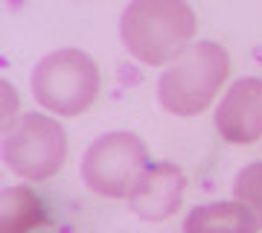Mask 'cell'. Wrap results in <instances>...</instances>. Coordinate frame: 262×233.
<instances>
[{
    "label": "cell",
    "mask_w": 262,
    "mask_h": 233,
    "mask_svg": "<svg viewBox=\"0 0 262 233\" xmlns=\"http://www.w3.org/2000/svg\"><path fill=\"white\" fill-rule=\"evenodd\" d=\"M198 29L187 0H128L120 15V38L140 65L166 67L192 44Z\"/></svg>",
    "instance_id": "cell-1"
},
{
    "label": "cell",
    "mask_w": 262,
    "mask_h": 233,
    "mask_svg": "<svg viewBox=\"0 0 262 233\" xmlns=\"http://www.w3.org/2000/svg\"><path fill=\"white\" fill-rule=\"evenodd\" d=\"M230 76V56L215 41H192L158 79V99L175 117L207 111Z\"/></svg>",
    "instance_id": "cell-2"
},
{
    "label": "cell",
    "mask_w": 262,
    "mask_h": 233,
    "mask_svg": "<svg viewBox=\"0 0 262 233\" xmlns=\"http://www.w3.org/2000/svg\"><path fill=\"white\" fill-rule=\"evenodd\" d=\"M32 96L41 108L58 117H79L96 102L102 91L99 67L88 53L64 47L44 56L29 76Z\"/></svg>",
    "instance_id": "cell-3"
},
{
    "label": "cell",
    "mask_w": 262,
    "mask_h": 233,
    "mask_svg": "<svg viewBox=\"0 0 262 233\" xmlns=\"http://www.w3.org/2000/svg\"><path fill=\"white\" fill-rule=\"evenodd\" d=\"M67 134L47 114H20L3 125V160L24 181H47L64 166Z\"/></svg>",
    "instance_id": "cell-4"
},
{
    "label": "cell",
    "mask_w": 262,
    "mask_h": 233,
    "mask_svg": "<svg viewBox=\"0 0 262 233\" xmlns=\"http://www.w3.org/2000/svg\"><path fill=\"white\" fill-rule=\"evenodd\" d=\"M146 166L149 149L134 131H108L84 149L79 175L96 196L128 198Z\"/></svg>",
    "instance_id": "cell-5"
},
{
    "label": "cell",
    "mask_w": 262,
    "mask_h": 233,
    "mask_svg": "<svg viewBox=\"0 0 262 233\" xmlns=\"http://www.w3.org/2000/svg\"><path fill=\"white\" fill-rule=\"evenodd\" d=\"M215 131L233 146L262 140V79H236L215 108Z\"/></svg>",
    "instance_id": "cell-6"
},
{
    "label": "cell",
    "mask_w": 262,
    "mask_h": 233,
    "mask_svg": "<svg viewBox=\"0 0 262 233\" xmlns=\"http://www.w3.org/2000/svg\"><path fill=\"white\" fill-rule=\"evenodd\" d=\"M184 193H187V178L181 166L160 160V163L146 166V172L131 189L128 207L143 222H163L181 207Z\"/></svg>",
    "instance_id": "cell-7"
},
{
    "label": "cell",
    "mask_w": 262,
    "mask_h": 233,
    "mask_svg": "<svg viewBox=\"0 0 262 233\" xmlns=\"http://www.w3.org/2000/svg\"><path fill=\"white\" fill-rule=\"evenodd\" d=\"M259 219L242 201H207L189 210L184 233H259Z\"/></svg>",
    "instance_id": "cell-8"
},
{
    "label": "cell",
    "mask_w": 262,
    "mask_h": 233,
    "mask_svg": "<svg viewBox=\"0 0 262 233\" xmlns=\"http://www.w3.org/2000/svg\"><path fill=\"white\" fill-rule=\"evenodd\" d=\"M41 201L29 186H6L0 193V233H29L41 224Z\"/></svg>",
    "instance_id": "cell-9"
},
{
    "label": "cell",
    "mask_w": 262,
    "mask_h": 233,
    "mask_svg": "<svg viewBox=\"0 0 262 233\" xmlns=\"http://www.w3.org/2000/svg\"><path fill=\"white\" fill-rule=\"evenodd\" d=\"M233 198L242 201L262 224V160L245 163L233 178Z\"/></svg>",
    "instance_id": "cell-10"
}]
</instances>
